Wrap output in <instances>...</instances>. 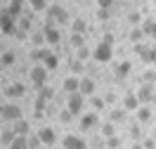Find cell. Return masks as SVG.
<instances>
[{
    "label": "cell",
    "instance_id": "cell-1",
    "mask_svg": "<svg viewBox=\"0 0 156 149\" xmlns=\"http://www.w3.org/2000/svg\"><path fill=\"white\" fill-rule=\"evenodd\" d=\"M83 109H85V95H80V92L69 95V111H71L73 116H78Z\"/></svg>",
    "mask_w": 156,
    "mask_h": 149
},
{
    "label": "cell",
    "instance_id": "cell-2",
    "mask_svg": "<svg viewBox=\"0 0 156 149\" xmlns=\"http://www.w3.org/2000/svg\"><path fill=\"white\" fill-rule=\"evenodd\" d=\"M45 80H48V69H45L43 64H36V66L31 69V83H33L36 88H43Z\"/></svg>",
    "mask_w": 156,
    "mask_h": 149
},
{
    "label": "cell",
    "instance_id": "cell-3",
    "mask_svg": "<svg viewBox=\"0 0 156 149\" xmlns=\"http://www.w3.org/2000/svg\"><path fill=\"white\" fill-rule=\"evenodd\" d=\"M0 116L5 121H19L21 119V107H17V104H2L0 107Z\"/></svg>",
    "mask_w": 156,
    "mask_h": 149
},
{
    "label": "cell",
    "instance_id": "cell-4",
    "mask_svg": "<svg viewBox=\"0 0 156 149\" xmlns=\"http://www.w3.org/2000/svg\"><path fill=\"white\" fill-rule=\"evenodd\" d=\"M92 57H95V62H99V64H107V62L111 59V45L99 43L97 48H95V52H92Z\"/></svg>",
    "mask_w": 156,
    "mask_h": 149
},
{
    "label": "cell",
    "instance_id": "cell-5",
    "mask_svg": "<svg viewBox=\"0 0 156 149\" xmlns=\"http://www.w3.org/2000/svg\"><path fill=\"white\" fill-rule=\"evenodd\" d=\"M62 147L64 149H88V142L83 137H78V135H66L62 140Z\"/></svg>",
    "mask_w": 156,
    "mask_h": 149
},
{
    "label": "cell",
    "instance_id": "cell-6",
    "mask_svg": "<svg viewBox=\"0 0 156 149\" xmlns=\"http://www.w3.org/2000/svg\"><path fill=\"white\" fill-rule=\"evenodd\" d=\"M99 126V119H97V111H88L80 116V130H92Z\"/></svg>",
    "mask_w": 156,
    "mask_h": 149
},
{
    "label": "cell",
    "instance_id": "cell-7",
    "mask_svg": "<svg viewBox=\"0 0 156 149\" xmlns=\"http://www.w3.org/2000/svg\"><path fill=\"white\" fill-rule=\"evenodd\" d=\"M48 14H50V19L59 21V24H66V21H69L66 10H64V7H59V5H50V7H48Z\"/></svg>",
    "mask_w": 156,
    "mask_h": 149
},
{
    "label": "cell",
    "instance_id": "cell-8",
    "mask_svg": "<svg viewBox=\"0 0 156 149\" xmlns=\"http://www.w3.org/2000/svg\"><path fill=\"white\" fill-rule=\"evenodd\" d=\"M43 33H45V40H48L50 45H59V40H62V33H59V31L52 26V21H48V24H45Z\"/></svg>",
    "mask_w": 156,
    "mask_h": 149
},
{
    "label": "cell",
    "instance_id": "cell-9",
    "mask_svg": "<svg viewBox=\"0 0 156 149\" xmlns=\"http://www.w3.org/2000/svg\"><path fill=\"white\" fill-rule=\"evenodd\" d=\"M137 99H140L142 104L154 102V85H147V83H142V88L137 90Z\"/></svg>",
    "mask_w": 156,
    "mask_h": 149
},
{
    "label": "cell",
    "instance_id": "cell-10",
    "mask_svg": "<svg viewBox=\"0 0 156 149\" xmlns=\"http://www.w3.org/2000/svg\"><path fill=\"white\" fill-rule=\"evenodd\" d=\"M24 92H26V88H24L21 83H12V85H7V88H5V92H2V95H7L10 99H17V97H24Z\"/></svg>",
    "mask_w": 156,
    "mask_h": 149
},
{
    "label": "cell",
    "instance_id": "cell-11",
    "mask_svg": "<svg viewBox=\"0 0 156 149\" xmlns=\"http://www.w3.org/2000/svg\"><path fill=\"white\" fill-rule=\"evenodd\" d=\"M0 31L2 33H14V17H12L10 12H5L0 17Z\"/></svg>",
    "mask_w": 156,
    "mask_h": 149
},
{
    "label": "cell",
    "instance_id": "cell-12",
    "mask_svg": "<svg viewBox=\"0 0 156 149\" xmlns=\"http://www.w3.org/2000/svg\"><path fill=\"white\" fill-rule=\"evenodd\" d=\"M38 135H40V142L48 144V147H52V144L57 142V133H55V128H43Z\"/></svg>",
    "mask_w": 156,
    "mask_h": 149
},
{
    "label": "cell",
    "instance_id": "cell-13",
    "mask_svg": "<svg viewBox=\"0 0 156 149\" xmlns=\"http://www.w3.org/2000/svg\"><path fill=\"white\" fill-rule=\"evenodd\" d=\"M80 95H85V97H92L95 95V80L92 78H80V90H78Z\"/></svg>",
    "mask_w": 156,
    "mask_h": 149
},
{
    "label": "cell",
    "instance_id": "cell-14",
    "mask_svg": "<svg viewBox=\"0 0 156 149\" xmlns=\"http://www.w3.org/2000/svg\"><path fill=\"white\" fill-rule=\"evenodd\" d=\"M64 90H66L69 95L78 92V90H80V78H76V76H69V78H64Z\"/></svg>",
    "mask_w": 156,
    "mask_h": 149
},
{
    "label": "cell",
    "instance_id": "cell-15",
    "mask_svg": "<svg viewBox=\"0 0 156 149\" xmlns=\"http://www.w3.org/2000/svg\"><path fill=\"white\" fill-rule=\"evenodd\" d=\"M140 104H142V102H140V99H137V95H133V92H130V95H126V99H123L126 111H137V109H140Z\"/></svg>",
    "mask_w": 156,
    "mask_h": 149
},
{
    "label": "cell",
    "instance_id": "cell-16",
    "mask_svg": "<svg viewBox=\"0 0 156 149\" xmlns=\"http://www.w3.org/2000/svg\"><path fill=\"white\" fill-rule=\"evenodd\" d=\"M48 55H50V50H48V48H36L33 52H31V59L36 62V64H43Z\"/></svg>",
    "mask_w": 156,
    "mask_h": 149
},
{
    "label": "cell",
    "instance_id": "cell-17",
    "mask_svg": "<svg viewBox=\"0 0 156 149\" xmlns=\"http://www.w3.org/2000/svg\"><path fill=\"white\" fill-rule=\"evenodd\" d=\"M14 133L17 135H29V130H31V126H29V121L26 119H19V121H14Z\"/></svg>",
    "mask_w": 156,
    "mask_h": 149
},
{
    "label": "cell",
    "instance_id": "cell-18",
    "mask_svg": "<svg viewBox=\"0 0 156 149\" xmlns=\"http://www.w3.org/2000/svg\"><path fill=\"white\" fill-rule=\"evenodd\" d=\"M130 69H133L130 62H121V64H116V71H114V73H116L118 78H126L128 73H130Z\"/></svg>",
    "mask_w": 156,
    "mask_h": 149
},
{
    "label": "cell",
    "instance_id": "cell-19",
    "mask_svg": "<svg viewBox=\"0 0 156 149\" xmlns=\"http://www.w3.org/2000/svg\"><path fill=\"white\" fill-rule=\"evenodd\" d=\"M43 66H45V69H48V71L57 69V66H59V57H57V55H55V52H50L48 57H45V62H43Z\"/></svg>",
    "mask_w": 156,
    "mask_h": 149
},
{
    "label": "cell",
    "instance_id": "cell-20",
    "mask_svg": "<svg viewBox=\"0 0 156 149\" xmlns=\"http://www.w3.org/2000/svg\"><path fill=\"white\" fill-rule=\"evenodd\" d=\"M14 59H17V55H14L12 50H5V52H2V57H0V66H12Z\"/></svg>",
    "mask_w": 156,
    "mask_h": 149
},
{
    "label": "cell",
    "instance_id": "cell-21",
    "mask_svg": "<svg viewBox=\"0 0 156 149\" xmlns=\"http://www.w3.org/2000/svg\"><path fill=\"white\" fill-rule=\"evenodd\" d=\"M142 31H144V36H149V38L156 40V21L154 19H147L144 26H142Z\"/></svg>",
    "mask_w": 156,
    "mask_h": 149
},
{
    "label": "cell",
    "instance_id": "cell-22",
    "mask_svg": "<svg viewBox=\"0 0 156 149\" xmlns=\"http://www.w3.org/2000/svg\"><path fill=\"white\" fill-rule=\"evenodd\" d=\"M10 149H29V137L26 135H17V140L10 144Z\"/></svg>",
    "mask_w": 156,
    "mask_h": 149
},
{
    "label": "cell",
    "instance_id": "cell-23",
    "mask_svg": "<svg viewBox=\"0 0 156 149\" xmlns=\"http://www.w3.org/2000/svg\"><path fill=\"white\" fill-rule=\"evenodd\" d=\"M14 140H17V133H14V130H5V133L0 135V142H2L5 147H10V144L14 142Z\"/></svg>",
    "mask_w": 156,
    "mask_h": 149
},
{
    "label": "cell",
    "instance_id": "cell-24",
    "mask_svg": "<svg viewBox=\"0 0 156 149\" xmlns=\"http://www.w3.org/2000/svg\"><path fill=\"white\" fill-rule=\"evenodd\" d=\"M140 57H142V62H147V64H151V62L156 64V48H147Z\"/></svg>",
    "mask_w": 156,
    "mask_h": 149
},
{
    "label": "cell",
    "instance_id": "cell-25",
    "mask_svg": "<svg viewBox=\"0 0 156 149\" xmlns=\"http://www.w3.org/2000/svg\"><path fill=\"white\" fill-rule=\"evenodd\" d=\"M45 102H48V99H43V97H38L36 102H33V111H36V119H40V116L45 114Z\"/></svg>",
    "mask_w": 156,
    "mask_h": 149
},
{
    "label": "cell",
    "instance_id": "cell-26",
    "mask_svg": "<svg viewBox=\"0 0 156 149\" xmlns=\"http://www.w3.org/2000/svg\"><path fill=\"white\" fill-rule=\"evenodd\" d=\"M149 119H151V109H149V107H140V109H137V121H140V123H147Z\"/></svg>",
    "mask_w": 156,
    "mask_h": 149
},
{
    "label": "cell",
    "instance_id": "cell-27",
    "mask_svg": "<svg viewBox=\"0 0 156 149\" xmlns=\"http://www.w3.org/2000/svg\"><path fill=\"white\" fill-rule=\"evenodd\" d=\"M128 38L133 40V45H135V43H140V40L144 38V31H142V29H137V26H133V31L128 33Z\"/></svg>",
    "mask_w": 156,
    "mask_h": 149
},
{
    "label": "cell",
    "instance_id": "cell-28",
    "mask_svg": "<svg viewBox=\"0 0 156 149\" xmlns=\"http://www.w3.org/2000/svg\"><path fill=\"white\" fill-rule=\"evenodd\" d=\"M29 2H31V7L36 12H48V7H50L48 0H29Z\"/></svg>",
    "mask_w": 156,
    "mask_h": 149
},
{
    "label": "cell",
    "instance_id": "cell-29",
    "mask_svg": "<svg viewBox=\"0 0 156 149\" xmlns=\"http://www.w3.org/2000/svg\"><path fill=\"white\" fill-rule=\"evenodd\" d=\"M104 104H107V99H102V97H97V95H92V99H90V107L95 111H102L104 109Z\"/></svg>",
    "mask_w": 156,
    "mask_h": 149
},
{
    "label": "cell",
    "instance_id": "cell-30",
    "mask_svg": "<svg viewBox=\"0 0 156 149\" xmlns=\"http://www.w3.org/2000/svg\"><path fill=\"white\" fill-rule=\"evenodd\" d=\"M109 119H111V123H121V121L126 119V111L123 109H114L111 114H109Z\"/></svg>",
    "mask_w": 156,
    "mask_h": 149
},
{
    "label": "cell",
    "instance_id": "cell-31",
    "mask_svg": "<svg viewBox=\"0 0 156 149\" xmlns=\"http://www.w3.org/2000/svg\"><path fill=\"white\" fill-rule=\"evenodd\" d=\"M38 97H43V99H52V97H55V90L48 88V85H43V88H38Z\"/></svg>",
    "mask_w": 156,
    "mask_h": 149
},
{
    "label": "cell",
    "instance_id": "cell-32",
    "mask_svg": "<svg viewBox=\"0 0 156 149\" xmlns=\"http://www.w3.org/2000/svg\"><path fill=\"white\" fill-rule=\"evenodd\" d=\"M31 43H33V45H36V48H43V43H48V40H45V33H33V36H31Z\"/></svg>",
    "mask_w": 156,
    "mask_h": 149
},
{
    "label": "cell",
    "instance_id": "cell-33",
    "mask_svg": "<svg viewBox=\"0 0 156 149\" xmlns=\"http://www.w3.org/2000/svg\"><path fill=\"white\" fill-rule=\"evenodd\" d=\"M102 135H104V137H114V135H116V128H114V123H104V126H102Z\"/></svg>",
    "mask_w": 156,
    "mask_h": 149
},
{
    "label": "cell",
    "instance_id": "cell-34",
    "mask_svg": "<svg viewBox=\"0 0 156 149\" xmlns=\"http://www.w3.org/2000/svg\"><path fill=\"white\" fill-rule=\"evenodd\" d=\"M88 57H92V52H90V50L85 48V45H83V48H78V50H76V59L85 62V59H88Z\"/></svg>",
    "mask_w": 156,
    "mask_h": 149
},
{
    "label": "cell",
    "instance_id": "cell-35",
    "mask_svg": "<svg viewBox=\"0 0 156 149\" xmlns=\"http://www.w3.org/2000/svg\"><path fill=\"white\" fill-rule=\"evenodd\" d=\"M71 29H73V33H85V29H88V24L83 19H76L73 24H71Z\"/></svg>",
    "mask_w": 156,
    "mask_h": 149
},
{
    "label": "cell",
    "instance_id": "cell-36",
    "mask_svg": "<svg viewBox=\"0 0 156 149\" xmlns=\"http://www.w3.org/2000/svg\"><path fill=\"white\" fill-rule=\"evenodd\" d=\"M83 40H85V36H83V33H73V36H71V48H83Z\"/></svg>",
    "mask_w": 156,
    "mask_h": 149
},
{
    "label": "cell",
    "instance_id": "cell-37",
    "mask_svg": "<svg viewBox=\"0 0 156 149\" xmlns=\"http://www.w3.org/2000/svg\"><path fill=\"white\" fill-rule=\"evenodd\" d=\"M142 80H144L147 85H154V83H156V71H144Z\"/></svg>",
    "mask_w": 156,
    "mask_h": 149
},
{
    "label": "cell",
    "instance_id": "cell-38",
    "mask_svg": "<svg viewBox=\"0 0 156 149\" xmlns=\"http://www.w3.org/2000/svg\"><path fill=\"white\" fill-rule=\"evenodd\" d=\"M19 31H31V17H21V21H19Z\"/></svg>",
    "mask_w": 156,
    "mask_h": 149
},
{
    "label": "cell",
    "instance_id": "cell-39",
    "mask_svg": "<svg viewBox=\"0 0 156 149\" xmlns=\"http://www.w3.org/2000/svg\"><path fill=\"white\" fill-rule=\"evenodd\" d=\"M107 147L109 149H118L121 147V140H118L116 135H114V137H107Z\"/></svg>",
    "mask_w": 156,
    "mask_h": 149
},
{
    "label": "cell",
    "instance_id": "cell-40",
    "mask_svg": "<svg viewBox=\"0 0 156 149\" xmlns=\"http://www.w3.org/2000/svg\"><path fill=\"white\" fill-rule=\"evenodd\" d=\"M71 71H73V73H83V62L73 59V62H71Z\"/></svg>",
    "mask_w": 156,
    "mask_h": 149
},
{
    "label": "cell",
    "instance_id": "cell-41",
    "mask_svg": "<svg viewBox=\"0 0 156 149\" xmlns=\"http://www.w3.org/2000/svg\"><path fill=\"white\" fill-rule=\"evenodd\" d=\"M140 19H142V14H140V12H133V14H128V21H130L133 26H137V24H140Z\"/></svg>",
    "mask_w": 156,
    "mask_h": 149
},
{
    "label": "cell",
    "instance_id": "cell-42",
    "mask_svg": "<svg viewBox=\"0 0 156 149\" xmlns=\"http://www.w3.org/2000/svg\"><path fill=\"white\" fill-rule=\"evenodd\" d=\"M114 5V0H97V10H109Z\"/></svg>",
    "mask_w": 156,
    "mask_h": 149
},
{
    "label": "cell",
    "instance_id": "cell-43",
    "mask_svg": "<svg viewBox=\"0 0 156 149\" xmlns=\"http://www.w3.org/2000/svg\"><path fill=\"white\" fill-rule=\"evenodd\" d=\"M43 142H40V135H36V137H29V147L31 149H38Z\"/></svg>",
    "mask_w": 156,
    "mask_h": 149
},
{
    "label": "cell",
    "instance_id": "cell-44",
    "mask_svg": "<svg viewBox=\"0 0 156 149\" xmlns=\"http://www.w3.org/2000/svg\"><path fill=\"white\" fill-rule=\"evenodd\" d=\"M71 119H73V114H71V111H62V114H59V121H62V123H69V121H71Z\"/></svg>",
    "mask_w": 156,
    "mask_h": 149
},
{
    "label": "cell",
    "instance_id": "cell-45",
    "mask_svg": "<svg viewBox=\"0 0 156 149\" xmlns=\"http://www.w3.org/2000/svg\"><path fill=\"white\" fill-rule=\"evenodd\" d=\"M97 19L99 21H107L109 19V10H97Z\"/></svg>",
    "mask_w": 156,
    "mask_h": 149
},
{
    "label": "cell",
    "instance_id": "cell-46",
    "mask_svg": "<svg viewBox=\"0 0 156 149\" xmlns=\"http://www.w3.org/2000/svg\"><path fill=\"white\" fill-rule=\"evenodd\" d=\"M114 33H104V40H102V43H107V45H114Z\"/></svg>",
    "mask_w": 156,
    "mask_h": 149
},
{
    "label": "cell",
    "instance_id": "cell-47",
    "mask_svg": "<svg viewBox=\"0 0 156 149\" xmlns=\"http://www.w3.org/2000/svg\"><path fill=\"white\" fill-rule=\"evenodd\" d=\"M142 147H144V149H154V140H144Z\"/></svg>",
    "mask_w": 156,
    "mask_h": 149
},
{
    "label": "cell",
    "instance_id": "cell-48",
    "mask_svg": "<svg viewBox=\"0 0 156 149\" xmlns=\"http://www.w3.org/2000/svg\"><path fill=\"white\" fill-rule=\"evenodd\" d=\"M144 45H142V43H135V52H137V55H142V52H144Z\"/></svg>",
    "mask_w": 156,
    "mask_h": 149
},
{
    "label": "cell",
    "instance_id": "cell-49",
    "mask_svg": "<svg viewBox=\"0 0 156 149\" xmlns=\"http://www.w3.org/2000/svg\"><path fill=\"white\" fill-rule=\"evenodd\" d=\"M130 135H133V140H137V137H140V130L133 128V130H130Z\"/></svg>",
    "mask_w": 156,
    "mask_h": 149
},
{
    "label": "cell",
    "instance_id": "cell-50",
    "mask_svg": "<svg viewBox=\"0 0 156 149\" xmlns=\"http://www.w3.org/2000/svg\"><path fill=\"white\" fill-rule=\"evenodd\" d=\"M133 149H144V147H142V144H135V147H133Z\"/></svg>",
    "mask_w": 156,
    "mask_h": 149
},
{
    "label": "cell",
    "instance_id": "cell-51",
    "mask_svg": "<svg viewBox=\"0 0 156 149\" xmlns=\"http://www.w3.org/2000/svg\"><path fill=\"white\" fill-rule=\"evenodd\" d=\"M0 57H2V43H0Z\"/></svg>",
    "mask_w": 156,
    "mask_h": 149
},
{
    "label": "cell",
    "instance_id": "cell-52",
    "mask_svg": "<svg viewBox=\"0 0 156 149\" xmlns=\"http://www.w3.org/2000/svg\"><path fill=\"white\" fill-rule=\"evenodd\" d=\"M0 97H2V92H0Z\"/></svg>",
    "mask_w": 156,
    "mask_h": 149
},
{
    "label": "cell",
    "instance_id": "cell-53",
    "mask_svg": "<svg viewBox=\"0 0 156 149\" xmlns=\"http://www.w3.org/2000/svg\"><path fill=\"white\" fill-rule=\"evenodd\" d=\"M154 5H156V0H154Z\"/></svg>",
    "mask_w": 156,
    "mask_h": 149
},
{
    "label": "cell",
    "instance_id": "cell-54",
    "mask_svg": "<svg viewBox=\"0 0 156 149\" xmlns=\"http://www.w3.org/2000/svg\"><path fill=\"white\" fill-rule=\"evenodd\" d=\"M29 149H31V147H29Z\"/></svg>",
    "mask_w": 156,
    "mask_h": 149
}]
</instances>
